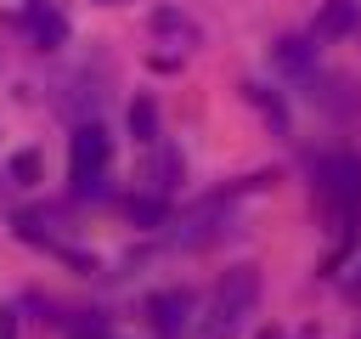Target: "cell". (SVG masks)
Returning <instances> with one entry per match:
<instances>
[{
    "label": "cell",
    "mask_w": 361,
    "mask_h": 339,
    "mask_svg": "<svg viewBox=\"0 0 361 339\" xmlns=\"http://www.w3.org/2000/svg\"><path fill=\"white\" fill-rule=\"evenodd\" d=\"M254 299H259V277H254V266H237V271H226V282L214 288V305H209L203 339H231V333L243 328V316L254 311Z\"/></svg>",
    "instance_id": "cell-1"
},
{
    "label": "cell",
    "mask_w": 361,
    "mask_h": 339,
    "mask_svg": "<svg viewBox=\"0 0 361 339\" xmlns=\"http://www.w3.org/2000/svg\"><path fill=\"white\" fill-rule=\"evenodd\" d=\"M107 158H113L107 130H102V124H79V130H73V147H68V181H73V198L102 192V181H107Z\"/></svg>",
    "instance_id": "cell-2"
},
{
    "label": "cell",
    "mask_w": 361,
    "mask_h": 339,
    "mask_svg": "<svg viewBox=\"0 0 361 339\" xmlns=\"http://www.w3.org/2000/svg\"><path fill=\"white\" fill-rule=\"evenodd\" d=\"M322 198L333 203V215H338L344 232L361 220V158L355 153H338V158L322 164Z\"/></svg>",
    "instance_id": "cell-3"
},
{
    "label": "cell",
    "mask_w": 361,
    "mask_h": 339,
    "mask_svg": "<svg viewBox=\"0 0 361 339\" xmlns=\"http://www.w3.org/2000/svg\"><path fill=\"white\" fill-rule=\"evenodd\" d=\"M147 316H152L158 339H180V333L192 328V294H186V288H164V294H152Z\"/></svg>",
    "instance_id": "cell-4"
},
{
    "label": "cell",
    "mask_w": 361,
    "mask_h": 339,
    "mask_svg": "<svg viewBox=\"0 0 361 339\" xmlns=\"http://www.w3.org/2000/svg\"><path fill=\"white\" fill-rule=\"evenodd\" d=\"M23 28H28L34 45H45V51H56V45L68 40V17H62L51 0H23Z\"/></svg>",
    "instance_id": "cell-5"
},
{
    "label": "cell",
    "mask_w": 361,
    "mask_h": 339,
    "mask_svg": "<svg viewBox=\"0 0 361 339\" xmlns=\"http://www.w3.org/2000/svg\"><path fill=\"white\" fill-rule=\"evenodd\" d=\"M361 23V0H327L322 11H316V23H310V40H344L350 28Z\"/></svg>",
    "instance_id": "cell-6"
},
{
    "label": "cell",
    "mask_w": 361,
    "mask_h": 339,
    "mask_svg": "<svg viewBox=\"0 0 361 339\" xmlns=\"http://www.w3.org/2000/svg\"><path fill=\"white\" fill-rule=\"evenodd\" d=\"M271 56H276V68H288V73H310V68H316V40L288 34V40L271 45Z\"/></svg>",
    "instance_id": "cell-7"
},
{
    "label": "cell",
    "mask_w": 361,
    "mask_h": 339,
    "mask_svg": "<svg viewBox=\"0 0 361 339\" xmlns=\"http://www.w3.org/2000/svg\"><path fill=\"white\" fill-rule=\"evenodd\" d=\"M152 28H158V34H175V40H186V45H197V23H192L186 11H175V6H158V11H152Z\"/></svg>",
    "instance_id": "cell-8"
},
{
    "label": "cell",
    "mask_w": 361,
    "mask_h": 339,
    "mask_svg": "<svg viewBox=\"0 0 361 339\" xmlns=\"http://www.w3.org/2000/svg\"><path fill=\"white\" fill-rule=\"evenodd\" d=\"M130 130H135V141H158V107L147 96L130 102Z\"/></svg>",
    "instance_id": "cell-9"
},
{
    "label": "cell",
    "mask_w": 361,
    "mask_h": 339,
    "mask_svg": "<svg viewBox=\"0 0 361 339\" xmlns=\"http://www.w3.org/2000/svg\"><path fill=\"white\" fill-rule=\"evenodd\" d=\"M11 175H17V181H34V175H39V158H34V153H17V158H11Z\"/></svg>",
    "instance_id": "cell-10"
},
{
    "label": "cell",
    "mask_w": 361,
    "mask_h": 339,
    "mask_svg": "<svg viewBox=\"0 0 361 339\" xmlns=\"http://www.w3.org/2000/svg\"><path fill=\"white\" fill-rule=\"evenodd\" d=\"M135 220H164V203H152V198H141V203H135Z\"/></svg>",
    "instance_id": "cell-11"
},
{
    "label": "cell",
    "mask_w": 361,
    "mask_h": 339,
    "mask_svg": "<svg viewBox=\"0 0 361 339\" xmlns=\"http://www.w3.org/2000/svg\"><path fill=\"white\" fill-rule=\"evenodd\" d=\"M0 339H17V316L11 311H0Z\"/></svg>",
    "instance_id": "cell-12"
},
{
    "label": "cell",
    "mask_w": 361,
    "mask_h": 339,
    "mask_svg": "<svg viewBox=\"0 0 361 339\" xmlns=\"http://www.w3.org/2000/svg\"><path fill=\"white\" fill-rule=\"evenodd\" d=\"M259 339H282V333H276V328H265V333H259Z\"/></svg>",
    "instance_id": "cell-13"
},
{
    "label": "cell",
    "mask_w": 361,
    "mask_h": 339,
    "mask_svg": "<svg viewBox=\"0 0 361 339\" xmlns=\"http://www.w3.org/2000/svg\"><path fill=\"white\" fill-rule=\"evenodd\" d=\"M299 339H316V333H299Z\"/></svg>",
    "instance_id": "cell-14"
},
{
    "label": "cell",
    "mask_w": 361,
    "mask_h": 339,
    "mask_svg": "<svg viewBox=\"0 0 361 339\" xmlns=\"http://www.w3.org/2000/svg\"><path fill=\"white\" fill-rule=\"evenodd\" d=\"M107 6H118V0H107Z\"/></svg>",
    "instance_id": "cell-15"
}]
</instances>
